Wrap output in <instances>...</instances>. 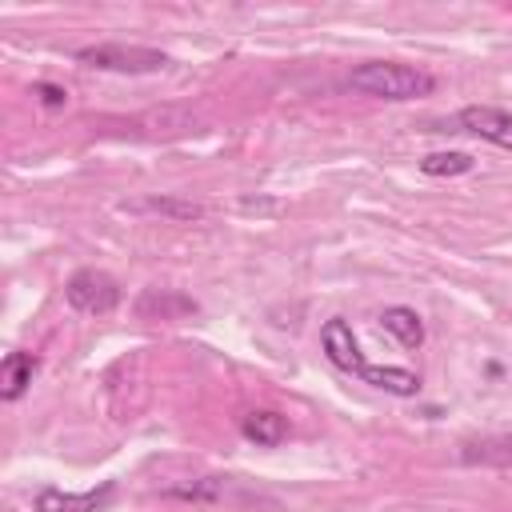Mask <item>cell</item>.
Returning <instances> with one entry per match:
<instances>
[{
  "label": "cell",
  "instance_id": "1",
  "mask_svg": "<svg viewBox=\"0 0 512 512\" xmlns=\"http://www.w3.org/2000/svg\"><path fill=\"white\" fill-rule=\"evenodd\" d=\"M348 84L364 96H380V100H420L436 92V76L400 60H368L356 64L348 72Z\"/></svg>",
  "mask_w": 512,
  "mask_h": 512
},
{
  "label": "cell",
  "instance_id": "2",
  "mask_svg": "<svg viewBox=\"0 0 512 512\" xmlns=\"http://www.w3.org/2000/svg\"><path fill=\"white\" fill-rule=\"evenodd\" d=\"M76 60L84 68H100V72H128V76H144V72H160L168 64V56L160 48H144V44H88L76 52Z\"/></svg>",
  "mask_w": 512,
  "mask_h": 512
},
{
  "label": "cell",
  "instance_id": "3",
  "mask_svg": "<svg viewBox=\"0 0 512 512\" xmlns=\"http://www.w3.org/2000/svg\"><path fill=\"white\" fill-rule=\"evenodd\" d=\"M64 300H68L76 312L108 316V312L120 304V284H116L108 272H100V268H80V272L68 276Z\"/></svg>",
  "mask_w": 512,
  "mask_h": 512
},
{
  "label": "cell",
  "instance_id": "4",
  "mask_svg": "<svg viewBox=\"0 0 512 512\" xmlns=\"http://www.w3.org/2000/svg\"><path fill=\"white\" fill-rule=\"evenodd\" d=\"M456 124L496 148H508L512 152V112L504 108H492V104H468L456 112Z\"/></svg>",
  "mask_w": 512,
  "mask_h": 512
},
{
  "label": "cell",
  "instance_id": "5",
  "mask_svg": "<svg viewBox=\"0 0 512 512\" xmlns=\"http://www.w3.org/2000/svg\"><path fill=\"white\" fill-rule=\"evenodd\" d=\"M116 496V484L104 480L100 488L88 492H64V488H40L36 492V512H100Z\"/></svg>",
  "mask_w": 512,
  "mask_h": 512
},
{
  "label": "cell",
  "instance_id": "6",
  "mask_svg": "<svg viewBox=\"0 0 512 512\" xmlns=\"http://www.w3.org/2000/svg\"><path fill=\"white\" fill-rule=\"evenodd\" d=\"M320 344H324V356H328L340 372H348V376H360V368L368 364V360L360 356V344H356L352 324H348L344 316H332V320L320 328Z\"/></svg>",
  "mask_w": 512,
  "mask_h": 512
},
{
  "label": "cell",
  "instance_id": "7",
  "mask_svg": "<svg viewBox=\"0 0 512 512\" xmlns=\"http://www.w3.org/2000/svg\"><path fill=\"white\" fill-rule=\"evenodd\" d=\"M136 312L144 320H180V316H192L196 312V300L184 296V292H172V288H148L136 300Z\"/></svg>",
  "mask_w": 512,
  "mask_h": 512
},
{
  "label": "cell",
  "instance_id": "8",
  "mask_svg": "<svg viewBox=\"0 0 512 512\" xmlns=\"http://www.w3.org/2000/svg\"><path fill=\"white\" fill-rule=\"evenodd\" d=\"M360 380L380 388V392H388V396H416L420 392V376L408 372V368H392V364H364Z\"/></svg>",
  "mask_w": 512,
  "mask_h": 512
},
{
  "label": "cell",
  "instance_id": "9",
  "mask_svg": "<svg viewBox=\"0 0 512 512\" xmlns=\"http://www.w3.org/2000/svg\"><path fill=\"white\" fill-rule=\"evenodd\" d=\"M240 432H244V440L260 444V448H276L288 436V416H280L272 408H256L240 420Z\"/></svg>",
  "mask_w": 512,
  "mask_h": 512
},
{
  "label": "cell",
  "instance_id": "10",
  "mask_svg": "<svg viewBox=\"0 0 512 512\" xmlns=\"http://www.w3.org/2000/svg\"><path fill=\"white\" fill-rule=\"evenodd\" d=\"M32 376H36V356L32 352H8L0 364V396L20 400L32 388Z\"/></svg>",
  "mask_w": 512,
  "mask_h": 512
},
{
  "label": "cell",
  "instance_id": "11",
  "mask_svg": "<svg viewBox=\"0 0 512 512\" xmlns=\"http://www.w3.org/2000/svg\"><path fill=\"white\" fill-rule=\"evenodd\" d=\"M380 324H384V332H392L404 348H420V344H424V320H420L416 308L392 304V308L380 312Z\"/></svg>",
  "mask_w": 512,
  "mask_h": 512
},
{
  "label": "cell",
  "instance_id": "12",
  "mask_svg": "<svg viewBox=\"0 0 512 512\" xmlns=\"http://www.w3.org/2000/svg\"><path fill=\"white\" fill-rule=\"evenodd\" d=\"M128 212H152V216H168V220H200L204 208L196 200H180V196H144L124 204Z\"/></svg>",
  "mask_w": 512,
  "mask_h": 512
},
{
  "label": "cell",
  "instance_id": "13",
  "mask_svg": "<svg viewBox=\"0 0 512 512\" xmlns=\"http://www.w3.org/2000/svg\"><path fill=\"white\" fill-rule=\"evenodd\" d=\"M464 464H512V436H492L480 444H464Z\"/></svg>",
  "mask_w": 512,
  "mask_h": 512
},
{
  "label": "cell",
  "instance_id": "14",
  "mask_svg": "<svg viewBox=\"0 0 512 512\" xmlns=\"http://www.w3.org/2000/svg\"><path fill=\"white\" fill-rule=\"evenodd\" d=\"M472 168H476V160L468 152H428L420 160V172L424 176H464Z\"/></svg>",
  "mask_w": 512,
  "mask_h": 512
},
{
  "label": "cell",
  "instance_id": "15",
  "mask_svg": "<svg viewBox=\"0 0 512 512\" xmlns=\"http://www.w3.org/2000/svg\"><path fill=\"white\" fill-rule=\"evenodd\" d=\"M32 92H36V96H40V104H48V108H64V104H68V92H64L60 84L36 80V84H32Z\"/></svg>",
  "mask_w": 512,
  "mask_h": 512
}]
</instances>
